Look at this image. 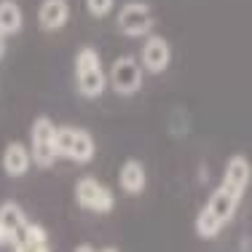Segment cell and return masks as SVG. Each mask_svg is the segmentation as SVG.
<instances>
[{
  "label": "cell",
  "instance_id": "1",
  "mask_svg": "<svg viewBox=\"0 0 252 252\" xmlns=\"http://www.w3.org/2000/svg\"><path fill=\"white\" fill-rule=\"evenodd\" d=\"M239 196L228 193L225 188H215L212 196L207 199V204L199 209V215H196V233H199L201 239H215L223 228L233 220V215H236L239 209Z\"/></svg>",
  "mask_w": 252,
  "mask_h": 252
},
{
  "label": "cell",
  "instance_id": "2",
  "mask_svg": "<svg viewBox=\"0 0 252 252\" xmlns=\"http://www.w3.org/2000/svg\"><path fill=\"white\" fill-rule=\"evenodd\" d=\"M54 153H57V158H67L73 164H89V161H94L97 142L86 129L57 126V131H54Z\"/></svg>",
  "mask_w": 252,
  "mask_h": 252
},
{
  "label": "cell",
  "instance_id": "3",
  "mask_svg": "<svg viewBox=\"0 0 252 252\" xmlns=\"http://www.w3.org/2000/svg\"><path fill=\"white\" fill-rule=\"evenodd\" d=\"M75 86H78V94L86 99L102 97V92L107 89V75L102 70V59L92 46H83L75 54Z\"/></svg>",
  "mask_w": 252,
  "mask_h": 252
},
{
  "label": "cell",
  "instance_id": "4",
  "mask_svg": "<svg viewBox=\"0 0 252 252\" xmlns=\"http://www.w3.org/2000/svg\"><path fill=\"white\" fill-rule=\"evenodd\" d=\"M118 32L126 35V38H142V35H153V27H156V14L148 3L142 0H131V3L121 5L118 11Z\"/></svg>",
  "mask_w": 252,
  "mask_h": 252
},
{
  "label": "cell",
  "instance_id": "5",
  "mask_svg": "<svg viewBox=\"0 0 252 252\" xmlns=\"http://www.w3.org/2000/svg\"><path fill=\"white\" fill-rule=\"evenodd\" d=\"M54 131H57V126L49 116H38L32 121V129H30V156H32V164L40 169H51L54 161H57Z\"/></svg>",
  "mask_w": 252,
  "mask_h": 252
},
{
  "label": "cell",
  "instance_id": "6",
  "mask_svg": "<svg viewBox=\"0 0 252 252\" xmlns=\"http://www.w3.org/2000/svg\"><path fill=\"white\" fill-rule=\"evenodd\" d=\"M75 201H78L81 209L97 212V215H107V212H113V207H116L113 190L107 188V185H102L99 180L92 177V175L81 177L75 183Z\"/></svg>",
  "mask_w": 252,
  "mask_h": 252
},
{
  "label": "cell",
  "instance_id": "7",
  "mask_svg": "<svg viewBox=\"0 0 252 252\" xmlns=\"http://www.w3.org/2000/svg\"><path fill=\"white\" fill-rule=\"evenodd\" d=\"M107 83L113 86V92L118 97H131V94L140 92L142 86V67L134 57H118L110 64V73H107Z\"/></svg>",
  "mask_w": 252,
  "mask_h": 252
},
{
  "label": "cell",
  "instance_id": "8",
  "mask_svg": "<svg viewBox=\"0 0 252 252\" xmlns=\"http://www.w3.org/2000/svg\"><path fill=\"white\" fill-rule=\"evenodd\" d=\"M250 183H252V164H250V158H247V156H242V153L231 156V158L225 161L220 188H225L228 193H233V196L242 199L244 190L250 188Z\"/></svg>",
  "mask_w": 252,
  "mask_h": 252
},
{
  "label": "cell",
  "instance_id": "9",
  "mask_svg": "<svg viewBox=\"0 0 252 252\" xmlns=\"http://www.w3.org/2000/svg\"><path fill=\"white\" fill-rule=\"evenodd\" d=\"M172 64V46L164 35H148L145 43H142V64L148 73L158 75L164 73L166 67Z\"/></svg>",
  "mask_w": 252,
  "mask_h": 252
},
{
  "label": "cell",
  "instance_id": "10",
  "mask_svg": "<svg viewBox=\"0 0 252 252\" xmlns=\"http://www.w3.org/2000/svg\"><path fill=\"white\" fill-rule=\"evenodd\" d=\"M27 215L16 201L0 204V244H14L27 228Z\"/></svg>",
  "mask_w": 252,
  "mask_h": 252
},
{
  "label": "cell",
  "instance_id": "11",
  "mask_svg": "<svg viewBox=\"0 0 252 252\" xmlns=\"http://www.w3.org/2000/svg\"><path fill=\"white\" fill-rule=\"evenodd\" d=\"M38 22L46 32H57L70 22V3L67 0H43L38 8Z\"/></svg>",
  "mask_w": 252,
  "mask_h": 252
},
{
  "label": "cell",
  "instance_id": "12",
  "mask_svg": "<svg viewBox=\"0 0 252 252\" xmlns=\"http://www.w3.org/2000/svg\"><path fill=\"white\" fill-rule=\"evenodd\" d=\"M32 166V156H30V148L22 145V142H8L3 151V172L8 177H25Z\"/></svg>",
  "mask_w": 252,
  "mask_h": 252
},
{
  "label": "cell",
  "instance_id": "13",
  "mask_svg": "<svg viewBox=\"0 0 252 252\" xmlns=\"http://www.w3.org/2000/svg\"><path fill=\"white\" fill-rule=\"evenodd\" d=\"M118 183H121V190L129 196H137L145 190L148 185V175H145V166L142 161L137 158H126L121 164V172H118Z\"/></svg>",
  "mask_w": 252,
  "mask_h": 252
},
{
  "label": "cell",
  "instance_id": "14",
  "mask_svg": "<svg viewBox=\"0 0 252 252\" xmlns=\"http://www.w3.org/2000/svg\"><path fill=\"white\" fill-rule=\"evenodd\" d=\"M11 247H14V252H51L49 233H46V228L38 225V223H27L25 233H22Z\"/></svg>",
  "mask_w": 252,
  "mask_h": 252
},
{
  "label": "cell",
  "instance_id": "15",
  "mask_svg": "<svg viewBox=\"0 0 252 252\" xmlns=\"http://www.w3.org/2000/svg\"><path fill=\"white\" fill-rule=\"evenodd\" d=\"M25 25V14H22L16 0H0V38H11Z\"/></svg>",
  "mask_w": 252,
  "mask_h": 252
},
{
  "label": "cell",
  "instance_id": "16",
  "mask_svg": "<svg viewBox=\"0 0 252 252\" xmlns=\"http://www.w3.org/2000/svg\"><path fill=\"white\" fill-rule=\"evenodd\" d=\"M113 3L116 0H86V11L94 16V19H102L113 11Z\"/></svg>",
  "mask_w": 252,
  "mask_h": 252
},
{
  "label": "cell",
  "instance_id": "17",
  "mask_svg": "<svg viewBox=\"0 0 252 252\" xmlns=\"http://www.w3.org/2000/svg\"><path fill=\"white\" fill-rule=\"evenodd\" d=\"M73 252H97V250H94L92 244H78V247H75Z\"/></svg>",
  "mask_w": 252,
  "mask_h": 252
},
{
  "label": "cell",
  "instance_id": "18",
  "mask_svg": "<svg viewBox=\"0 0 252 252\" xmlns=\"http://www.w3.org/2000/svg\"><path fill=\"white\" fill-rule=\"evenodd\" d=\"M3 54H5V40L0 38V59H3Z\"/></svg>",
  "mask_w": 252,
  "mask_h": 252
},
{
  "label": "cell",
  "instance_id": "19",
  "mask_svg": "<svg viewBox=\"0 0 252 252\" xmlns=\"http://www.w3.org/2000/svg\"><path fill=\"white\" fill-rule=\"evenodd\" d=\"M99 252H118L116 247H105V250H99Z\"/></svg>",
  "mask_w": 252,
  "mask_h": 252
}]
</instances>
